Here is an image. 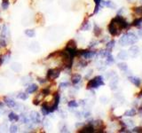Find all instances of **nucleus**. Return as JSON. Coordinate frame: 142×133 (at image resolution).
<instances>
[{
	"label": "nucleus",
	"instance_id": "nucleus-36",
	"mask_svg": "<svg viewBox=\"0 0 142 133\" xmlns=\"http://www.w3.org/2000/svg\"><path fill=\"white\" fill-rule=\"evenodd\" d=\"M7 129V126H6V124H4L3 123L1 126H0V130H2V131H5Z\"/></svg>",
	"mask_w": 142,
	"mask_h": 133
},
{
	"label": "nucleus",
	"instance_id": "nucleus-11",
	"mask_svg": "<svg viewBox=\"0 0 142 133\" xmlns=\"http://www.w3.org/2000/svg\"><path fill=\"white\" fill-rule=\"evenodd\" d=\"M19 120L25 124H29V122H30V119H29V117H27L26 115H23V114H21V115H19Z\"/></svg>",
	"mask_w": 142,
	"mask_h": 133
},
{
	"label": "nucleus",
	"instance_id": "nucleus-21",
	"mask_svg": "<svg viewBox=\"0 0 142 133\" xmlns=\"http://www.w3.org/2000/svg\"><path fill=\"white\" fill-rule=\"evenodd\" d=\"M25 34H26L29 37H33L34 35H35V31L33 29H28V30L25 31Z\"/></svg>",
	"mask_w": 142,
	"mask_h": 133
},
{
	"label": "nucleus",
	"instance_id": "nucleus-12",
	"mask_svg": "<svg viewBox=\"0 0 142 133\" xmlns=\"http://www.w3.org/2000/svg\"><path fill=\"white\" fill-rule=\"evenodd\" d=\"M81 79H82V77H81V75H78V74H75V75H72V78H71L72 83H73L74 84L79 83L80 81H81Z\"/></svg>",
	"mask_w": 142,
	"mask_h": 133
},
{
	"label": "nucleus",
	"instance_id": "nucleus-34",
	"mask_svg": "<svg viewBox=\"0 0 142 133\" xmlns=\"http://www.w3.org/2000/svg\"><path fill=\"white\" fill-rule=\"evenodd\" d=\"M125 56H126V54H125V52H124V51H122L121 53L118 54V57H121V59H125Z\"/></svg>",
	"mask_w": 142,
	"mask_h": 133
},
{
	"label": "nucleus",
	"instance_id": "nucleus-33",
	"mask_svg": "<svg viewBox=\"0 0 142 133\" xmlns=\"http://www.w3.org/2000/svg\"><path fill=\"white\" fill-rule=\"evenodd\" d=\"M134 132H142V128H140V127H136V128L133 129V131Z\"/></svg>",
	"mask_w": 142,
	"mask_h": 133
},
{
	"label": "nucleus",
	"instance_id": "nucleus-4",
	"mask_svg": "<svg viewBox=\"0 0 142 133\" xmlns=\"http://www.w3.org/2000/svg\"><path fill=\"white\" fill-rule=\"evenodd\" d=\"M29 119H30V122H32L33 123H39L41 122V118H40V115L37 112L33 111L31 112L30 115H29Z\"/></svg>",
	"mask_w": 142,
	"mask_h": 133
},
{
	"label": "nucleus",
	"instance_id": "nucleus-16",
	"mask_svg": "<svg viewBox=\"0 0 142 133\" xmlns=\"http://www.w3.org/2000/svg\"><path fill=\"white\" fill-rule=\"evenodd\" d=\"M136 114V110L135 108H131L130 109V110L126 111L125 112V114H124V116H130V117H131V116H134Z\"/></svg>",
	"mask_w": 142,
	"mask_h": 133
},
{
	"label": "nucleus",
	"instance_id": "nucleus-15",
	"mask_svg": "<svg viewBox=\"0 0 142 133\" xmlns=\"http://www.w3.org/2000/svg\"><path fill=\"white\" fill-rule=\"evenodd\" d=\"M101 29L100 28H99V27L97 26V25H94V29H93V33H94V35H96V36H100V34H101Z\"/></svg>",
	"mask_w": 142,
	"mask_h": 133
},
{
	"label": "nucleus",
	"instance_id": "nucleus-14",
	"mask_svg": "<svg viewBox=\"0 0 142 133\" xmlns=\"http://www.w3.org/2000/svg\"><path fill=\"white\" fill-rule=\"evenodd\" d=\"M142 25V17L140 18H137L135 20H133V22L131 23V26L134 27H140Z\"/></svg>",
	"mask_w": 142,
	"mask_h": 133
},
{
	"label": "nucleus",
	"instance_id": "nucleus-38",
	"mask_svg": "<svg viewBox=\"0 0 142 133\" xmlns=\"http://www.w3.org/2000/svg\"><path fill=\"white\" fill-rule=\"evenodd\" d=\"M3 64V59H2V57H0V66Z\"/></svg>",
	"mask_w": 142,
	"mask_h": 133
},
{
	"label": "nucleus",
	"instance_id": "nucleus-2",
	"mask_svg": "<svg viewBox=\"0 0 142 133\" xmlns=\"http://www.w3.org/2000/svg\"><path fill=\"white\" fill-rule=\"evenodd\" d=\"M121 31H122L121 27H120L119 24L116 22V20H115V19H113L108 25V32L110 33V35H113V36L118 35L121 33Z\"/></svg>",
	"mask_w": 142,
	"mask_h": 133
},
{
	"label": "nucleus",
	"instance_id": "nucleus-26",
	"mask_svg": "<svg viewBox=\"0 0 142 133\" xmlns=\"http://www.w3.org/2000/svg\"><path fill=\"white\" fill-rule=\"evenodd\" d=\"M41 92L44 94V96L45 97V96H48L49 94H50V92H51V91H50V88H44V89H43L42 90V91Z\"/></svg>",
	"mask_w": 142,
	"mask_h": 133
},
{
	"label": "nucleus",
	"instance_id": "nucleus-9",
	"mask_svg": "<svg viewBox=\"0 0 142 133\" xmlns=\"http://www.w3.org/2000/svg\"><path fill=\"white\" fill-rule=\"evenodd\" d=\"M100 6H106L108 8H115V5L113 4V2L111 1H104V0H101L100 1Z\"/></svg>",
	"mask_w": 142,
	"mask_h": 133
},
{
	"label": "nucleus",
	"instance_id": "nucleus-35",
	"mask_svg": "<svg viewBox=\"0 0 142 133\" xmlns=\"http://www.w3.org/2000/svg\"><path fill=\"white\" fill-rule=\"evenodd\" d=\"M83 115H84V117L88 118L89 116L91 115V113H90V112H84V113H83Z\"/></svg>",
	"mask_w": 142,
	"mask_h": 133
},
{
	"label": "nucleus",
	"instance_id": "nucleus-37",
	"mask_svg": "<svg viewBox=\"0 0 142 133\" xmlns=\"http://www.w3.org/2000/svg\"><path fill=\"white\" fill-rule=\"evenodd\" d=\"M75 116L77 118H80L81 116H80V115H81V113H79V112H76V113H75Z\"/></svg>",
	"mask_w": 142,
	"mask_h": 133
},
{
	"label": "nucleus",
	"instance_id": "nucleus-31",
	"mask_svg": "<svg viewBox=\"0 0 142 133\" xmlns=\"http://www.w3.org/2000/svg\"><path fill=\"white\" fill-rule=\"evenodd\" d=\"M3 58H4V59H3V62H7L9 60V59H10V53H8V54H4Z\"/></svg>",
	"mask_w": 142,
	"mask_h": 133
},
{
	"label": "nucleus",
	"instance_id": "nucleus-30",
	"mask_svg": "<svg viewBox=\"0 0 142 133\" xmlns=\"http://www.w3.org/2000/svg\"><path fill=\"white\" fill-rule=\"evenodd\" d=\"M10 131H11V132H17L18 127L16 126V125H12V126L10 127Z\"/></svg>",
	"mask_w": 142,
	"mask_h": 133
},
{
	"label": "nucleus",
	"instance_id": "nucleus-28",
	"mask_svg": "<svg viewBox=\"0 0 142 133\" xmlns=\"http://www.w3.org/2000/svg\"><path fill=\"white\" fill-rule=\"evenodd\" d=\"M69 86V82H63V83H60V88H67V87Z\"/></svg>",
	"mask_w": 142,
	"mask_h": 133
},
{
	"label": "nucleus",
	"instance_id": "nucleus-18",
	"mask_svg": "<svg viewBox=\"0 0 142 133\" xmlns=\"http://www.w3.org/2000/svg\"><path fill=\"white\" fill-rule=\"evenodd\" d=\"M78 103L75 100H71V101H69V103H68V106H69V107H71V108H75V107H77L78 106Z\"/></svg>",
	"mask_w": 142,
	"mask_h": 133
},
{
	"label": "nucleus",
	"instance_id": "nucleus-17",
	"mask_svg": "<svg viewBox=\"0 0 142 133\" xmlns=\"http://www.w3.org/2000/svg\"><path fill=\"white\" fill-rule=\"evenodd\" d=\"M114 46H115V41H114V40H111V41H109V42L106 44V48L107 49V50H109V51H111V50L114 48Z\"/></svg>",
	"mask_w": 142,
	"mask_h": 133
},
{
	"label": "nucleus",
	"instance_id": "nucleus-39",
	"mask_svg": "<svg viewBox=\"0 0 142 133\" xmlns=\"http://www.w3.org/2000/svg\"><path fill=\"white\" fill-rule=\"evenodd\" d=\"M139 33H140V36H142V30H141V29H140V32H139Z\"/></svg>",
	"mask_w": 142,
	"mask_h": 133
},
{
	"label": "nucleus",
	"instance_id": "nucleus-40",
	"mask_svg": "<svg viewBox=\"0 0 142 133\" xmlns=\"http://www.w3.org/2000/svg\"><path fill=\"white\" fill-rule=\"evenodd\" d=\"M140 114H142V106L140 108Z\"/></svg>",
	"mask_w": 142,
	"mask_h": 133
},
{
	"label": "nucleus",
	"instance_id": "nucleus-29",
	"mask_svg": "<svg viewBox=\"0 0 142 133\" xmlns=\"http://www.w3.org/2000/svg\"><path fill=\"white\" fill-rule=\"evenodd\" d=\"M0 46L1 47H5L6 46V41L4 40V38L1 37L0 38Z\"/></svg>",
	"mask_w": 142,
	"mask_h": 133
},
{
	"label": "nucleus",
	"instance_id": "nucleus-23",
	"mask_svg": "<svg viewBox=\"0 0 142 133\" xmlns=\"http://www.w3.org/2000/svg\"><path fill=\"white\" fill-rule=\"evenodd\" d=\"M118 67L122 71H126L127 69H128V66H127V64H125V63H119V64H118Z\"/></svg>",
	"mask_w": 142,
	"mask_h": 133
},
{
	"label": "nucleus",
	"instance_id": "nucleus-6",
	"mask_svg": "<svg viewBox=\"0 0 142 133\" xmlns=\"http://www.w3.org/2000/svg\"><path fill=\"white\" fill-rule=\"evenodd\" d=\"M128 79L130 80V82L132 83L137 87H140V84H141V80H140L139 77H135V76H129Z\"/></svg>",
	"mask_w": 142,
	"mask_h": 133
},
{
	"label": "nucleus",
	"instance_id": "nucleus-19",
	"mask_svg": "<svg viewBox=\"0 0 142 133\" xmlns=\"http://www.w3.org/2000/svg\"><path fill=\"white\" fill-rule=\"evenodd\" d=\"M17 98H19L22 100H26L28 99V94H27V92H20L17 95Z\"/></svg>",
	"mask_w": 142,
	"mask_h": 133
},
{
	"label": "nucleus",
	"instance_id": "nucleus-24",
	"mask_svg": "<svg viewBox=\"0 0 142 133\" xmlns=\"http://www.w3.org/2000/svg\"><path fill=\"white\" fill-rule=\"evenodd\" d=\"M106 63L107 64H111V63H113L115 60H114V58H113V56H112V54H108V55L106 56Z\"/></svg>",
	"mask_w": 142,
	"mask_h": 133
},
{
	"label": "nucleus",
	"instance_id": "nucleus-1",
	"mask_svg": "<svg viewBox=\"0 0 142 133\" xmlns=\"http://www.w3.org/2000/svg\"><path fill=\"white\" fill-rule=\"evenodd\" d=\"M101 85H104L103 78L100 75H98V76L89 81L87 83V89H97Z\"/></svg>",
	"mask_w": 142,
	"mask_h": 133
},
{
	"label": "nucleus",
	"instance_id": "nucleus-10",
	"mask_svg": "<svg viewBox=\"0 0 142 133\" xmlns=\"http://www.w3.org/2000/svg\"><path fill=\"white\" fill-rule=\"evenodd\" d=\"M67 49H70V50H75L76 49V43H75V40H69L68 44L66 45Z\"/></svg>",
	"mask_w": 142,
	"mask_h": 133
},
{
	"label": "nucleus",
	"instance_id": "nucleus-25",
	"mask_svg": "<svg viewBox=\"0 0 142 133\" xmlns=\"http://www.w3.org/2000/svg\"><path fill=\"white\" fill-rule=\"evenodd\" d=\"M90 29H91V24H90V22L84 23V25L82 26V29H83V30H89Z\"/></svg>",
	"mask_w": 142,
	"mask_h": 133
},
{
	"label": "nucleus",
	"instance_id": "nucleus-27",
	"mask_svg": "<svg viewBox=\"0 0 142 133\" xmlns=\"http://www.w3.org/2000/svg\"><path fill=\"white\" fill-rule=\"evenodd\" d=\"M134 12H135V13H137L138 15L142 16V6L136 7V8H134Z\"/></svg>",
	"mask_w": 142,
	"mask_h": 133
},
{
	"label": "nucleus",
	"instance_id": "nucleus-22",
	"mask_svg": "<svg viewBox=\"0 0 142 133\" xmlns=\"http://www.w3.org/2000/svg\"><path fill=\"white\" fill-rule=\"evenodd\" d=\"M9 4H10V3H9V0H3L2 2V8L4 9V10H7L9 7Z\"/></svg>",
	"mask_w": 142,
	"mask_h": 133
},
{
	"label": "nucleus",
	"instance_id": "nucleus-5",
	"mask_svg": "<svg viewBox=\"0 0 142 133\" xmlns=\"http://www.w3.org/2000/svg\"><path fill=\"white\" fill-rule=\"evenodd\" d=\"M94 127H93L92 124L89 123L88 125L84 126V128L81 129V131H79V132H83V133H91V132H94Z\"/></svg>",
	"mask_w": 142,
	"mask_h": 133
},
{
	"label": "nucleus",
	"instance_id": "nucleus-20",
	"mask_svg": "<svg viewBox=\"0 0 142 133\" xmlns=\"http://www.w3.org/2000/svg\"><path fill=\"white\" fill-rule=\"evenodd\" d=\"M41 113H42V115H44V116H46V115H48L49 114H50V112L47 110V108L44 106V105H42V107H41Z\"/></svg>",
	"mask_w": 142,
	"mask_h": 133
},
{
	"label": "nucleus",
	"instance_id": "nucleus-8",
	"mask_svg": "<svg viewBox=\"0 0 142 133\" xmlns=\"http://www.w3.org/2000/svg\"><path fill=\"white\" fill-rule=\"evenodd\" d=\"M37 89H38V87H37V85H36V84L32 83L26 89V92L31 94V93H33V92H35V91H37Z\"/></svg>",
	"mask_w": 142,
	"mask_h": 133
},
{
	"label": "nucleus",
	"instance_id": "nucleus-3",
	"mask_svg": "<svg viewBox=\"0 0 142 133\" xmlns=\"http://www.w3.org/2000/svg\"><path fill=\"white\" fill-rule=\"evenodd\" d=\"M60 71H61V68L59 67V68H52L49 69L48 72H47L46 75V78L49 81H53L55 80L56 78H58L60 76Z\"/></svg>",
	"mask_w": 142,
	"mask_h": 133
},
{
	"label": "nucleus",
	"instance_id": "nucleus-13",
	"mask_svg": "<svg viewBox=\"0 0 142 133\" xmlns=\"http://www.w3.org/2000/svg\"><path fill=\"white\" fill-rule=\"evenodd\" d=\"M8 119L9 121H11V122H18V121H19V115L11 112V113H9Z\"/></svg>",
	"mask_w": 142,
	"mask_h": 133
},
{
	"label": "nucleus",
	"instance_id": "nucleus-32",
	"mask_svg": "<svg viewBox=\"0 0 142 133\" xmlns=\"http://www.w3.org/2000/svg\"><path fill=\"white\" fill-rule=\"evenodd\" d=\"M37 81L40 83L44 84V83H47V81H48V80H47V79L45 80V79H43V78H39V77H38L37 78Z\"/></svg>",
	"mask_w": 142,
	"mask_h": 133
},
{
	"label": "nucleus",
	"instance_id": "nucleus-7",
	"mask_svg": "<svg viewBox=\"0 0 142 133\" xmlns=\"http://www.w3.org/2000/svg\"><path fill=\"white\" fill-rule=\"evenodd\" d=\"M4 104L6 105L8 107H11V108H13V107H14V106H15L16 103H15V101L13 100V99L5 97V98H4Z\"/></svg>",
	"mask_w": 142,
	"mask_h": 133
}]
</instances>
